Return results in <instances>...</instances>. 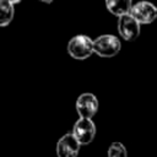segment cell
<instances>
[{"mask_svg": "<svg viewBox=\"0 0 157 157\" xmlns=\"http://www.w3.org/2000/svg\"><path fill=\"white\" fill-rule=\"evenodd\" d=\"M67 54L76 60H86L94 53L93 40L86 34L74 36L67 43Z\"/></svg>", "mask_w": 157, "mask_h": 157, "instance_id": "cell-1", "label": "cell"}, {"mask_svg": "<svg viewBox=\"0 0 157 157\" xmlns=\"http://www.w3.org/2000/svg\"><path fill=\"white\" fill-rule=\"evenodd\" d=\"M132 5L134 4L131 2V0H107L105 1L107 10L112 15L117 16L118 18L126 16V15H130Z\"/></svg>", "mask_w": 157, "mask_h": 157, "instance_id": "cell-8", "label": "cell"}, {"mask_svg": "<svg viewBox=\"0 0 157 157\" xmlns=\"http://www.w3.org/2000/svg\"><path fill=\"white\" fill-rule=\"evenodd\" d=\"M20 1H9V0H2L0 1V26L5 27L10 25V22L13 18L15 15V4Z\"/></svg>", "mask_w": 157, "mask_h": 157, "instance_id": "cell-9", "label": "cell"}, {"mask_svg": "<svg viewBox=\"0 0 157 157\" xmlns=\"http://www.w3.org/2000/svg\"><path fill=\"white\" fill-rule=\"evenodd\" d=\"M94 54L101 58H112L115 56L120 49L121 43L114 34H102L93 40Z\"/></svg>", "mask_w": 157, "mask_h": 157, "instance_id": "cell-2", "label": "cell"}, {"mask_svg": "<svg viewBox=\"0 0 157 157\" xmlns=\"http://www.w3.org/2000/svg\"><path fill=\"white\" fill-rule=\"evenodd\" d=\"M80 147V142L76 140L72 132H66L56 142V157H77Z\"/></svg>", "mask_w": 157, "mask_h": 157, "instance_id": "cell-6", "label": "cell"}, {"mask_svg": "<svg viewBox=\"0 0 157 157\" xmlns=\"http://www.w3.org/2000/svg\"><path fill=\"white\" fill-rule=\"evenodd\" d=\"M108 157H128V151L121 142H112L107 151Z\"/></svg>", "mask_w": 157, "mask_h": 157, "instance_id": "cell-10", "label": "cell"}, {"mask_svg": "<svg viewBox=\"0 0 157 157\" xmlns=\"http://www.w3.org/2000/svg\"><path fill=\"white\" fill-rule=\"evenodd\" d=\"M140 25L152 23L157 18V7L148 1H139L132 5L130 13Z\"/></svg>", "mask_w": 157, "mask_h": 157, "instance_id": "cell-5", "label": "cell"}, {"mask_svg": "<svg viewBox=\"0 0 157 157\" xmlns=\"http://www.w3.org/2000/svg\"><path fill=\"white\" fill-rule=\"evenodd\" d=\"M72 135L80 142V145H88L94 140L96 125L92 119L78 118L72 126Z\"/></svg>", "mask_w": 157, "mask_h": 157, "instance_id": "cell-4", "label": "cell"}, {"mask_svg": "<svg viewBox=\"0 0 157 157\" xmlns=\"http://www.w3.org/2000/svg\"><path fill=\"white\" fill-rule=\"evenodd\" d=\"M117 26H118V32H119L120 37L125 40L134 42L140 36V31H141L140 26L141 25L131 15L119 17Z\"/></svg>", "mask_w": 157, "mask_h": 157, "instance_id": "cell-7", "label": "cell"}, {"mask_svg": "<svg viewBox=\"0 0 157 157\" xmlns=\"http://www.w3.org/2000/svg\"><path fill=\"white\" fill-rule=\"evenodd\" d=\"M75 108H76V112H77L80 118L92 119L99 108L98 98L93 93L85 92L77 97L76 103H75Z\"/></svg>", "mask_w": 157, "mask_h": 157, "instance_id": "cell-3", "label": "cell"}]
</instances>
